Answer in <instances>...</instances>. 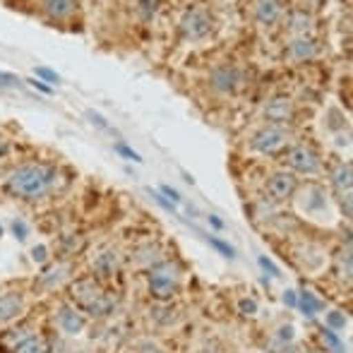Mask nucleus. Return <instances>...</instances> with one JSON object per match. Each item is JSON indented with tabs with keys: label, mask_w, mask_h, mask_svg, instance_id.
Here are the masks:
<instances>
[{
	"label": "nucleus",
	"mask_w": 353,
	"mask_h": 353,
	"mask_svg": "<svg viewBox=\"0 0 353 353\" xmlns=\"http://www.w3.org/2000/svg\"><path fill=\"white\" fill-rule=\"evenodd\" d=\"M286 161H288V166H291L293 171L303 173V176H315V173H320V166H322L320 157H317L310 147H305V144H298V147H293L291 152H288Z\"/></svg>",
	"instance_id": "6e6552de"
},
{
	"label": "nucleus",
	"mask_w": 353,
	"mask_h": 353,
	"mask_svg": "<svg viewBox=\"0 0 353 353\" xmlns=\"http://www.w3.org/2000/svg\"><path fill=\"white\" fill-rule=\"evenodd\" d=\"M207 241H210V243H212V245H214V248H216V250H219V252H221V255H223V257H228V260H233V257H236V250H233V248H231V245H228V243L219 241V238H216V236H210V238H207Z\"/></svg>",
	"instance_id": "a878e982"
},
{
	"label": "nucleus",
	"mask_w": 353,
	"mask_h": 353,
	"mask_svg": "<svg viewBox=\"0 0 353 353\" xmlns=\"http://www.w3.org/2000/svg\"><path fill=\"white\" fill-rule=\"evenodd\" d=\"M159 192H161L163 197H168L173 205H178V202H181V195H178V190H173L171 185H161V190H159Z\"/></svg>",
	"instance_id": "e433bc0d"
},
{
	"label": "nucleus",
	"mask_w": 353,
	"mask_h": 353,
	"mask_svg": "<svg viewBox=\"0 0 353 353\" xmlns=\"http://www.w3.org/2000/svg\"><path fill=\"white\" fill-rule=\"evenodd\" d=\"M296 307H301V312H303L305 317H315L317 312L325 310V301H320V298H317L312 291L303 288V291L298 293V305H296Z\"/></svg>",
	"instance_id": "aec40b11"
},
{
	"label": "nucleus",
	"mask_w": 353,
	"mask_h": 353,
	"mask_svg": "<svg viewBox=\"0 0 353 353\" xmlns=\"http://www.w3.org/2000/svg\"><path fill=\"white\" fill-rule=\"evenodd\" d=\"M305 3H310V5H317V3H322V0H305Z\"/></svg>",
	"instance_id": "a19ab883"
},
{
	"label": "nucleus",
	"mask_w": 353,
	"mask_h": 353,
	"mask_svg": "<svg viewBox=\"0 0 353 353\" xmlns=\"http://www.w3.org/2000/svg\"><path fill=\"white\" fill-rule=\"evenodd\" d=\"M257 262H260V267H262V270H265V272H270V274H272V276H281L279 267H276V265H274V262H272V260H270V257L260 255V257H257Z\"/></svg>",
	"instance_id": "c85d7f7f"
},
{
	"label": "nucleus",
	"mask_w": 353,
	"mask_h": 353,
	"mask_svg": "<svg viewBox=\"0 0 353 353\" xmlns=\"http://www.w3.org/2000/svg\"><path fill=\"white\" fill-rule=\"evenodd\" d=\"M265 118L272 125H283L293 118V101L288 97H274L265 106Z\"/></svg>",
	"instance_id": "f8f14e48"
},
{
	"label": "nucleus",
	"mask_w": 353,
	"mask_h": 353,
	"mask_svg": "<svg viewBox=\"0 0 353 353\" xmlns=\"http://www.w3.org/2000/svg\"><path fill=\"white\" fill-rule=\"evenodd\" d=\"M312 29H315V19H312L310 12H305V10L291 12V17H288V32H291L293 39L312 37Z\"/></svg>",
	"instance_id": "2eb2a0df"
},
{
	"label": "nucleus",
	"mask_w": 353,
	"mask_h": 353,
	"mask_svg": "<svg viewBox=\"0 0 353 353\" xmlns=\"http://www.w3.org/2000/svg\"><path fill=\"white\" fill-rule=\"evenodd\" d=\"M281 301H283V305L296 307L298 305V293L293 291V288H286V291H283V296H281Z\"/></svg>",
	"instance_id": "72a5a7b5"
},
{
	"label": "nucleus",
	"mask_w": 353,
	"mask_h": 353,
	"mask_svg": "<svg viewBox=\"0 0 353 353\" xmlns=\"http://www.w3.org/2000/svg\"><path fill=\"white\" fill-rule=\"evenodd\" d=\"M159 8V0H140V10L144 12V17H154V12H157Z\"/></svg>",
	"instance_id": "7c9ffc66"
},
{
	"label": "nucleus",
	"mask_w": 353,
	"mask_h": 353,
	"mask_svg": "<svg viewBox=\"0 0 353 353\" xmlns=\"http://www.w3.org/2000/svg\"><path fill=\"white\" fill-rule=\"evenodd\" d=\"M56 325L63 334L68 336H77L87 330V315L79 312L74 305H61L56 312Z\"/></svg>",
	"instance_id": "1a4fd4ad"
},
{
	"label": "nucleus",
	"mask_w": 353,
	"mask_h": 353,
	"mask_svg": "<svg viewBox=\"0 0 353 353\" xmlns=\"http://www.w3.org/2000/svg\"><path fill=\"white\" fill-rule=\"evenodd\" d=\"M281 17V5L279 0H257L255 3V19L262 27H272Z\"/></svg>",
	"instance_id": "dca6fc26"
},
{
	"label": "nucleus",
	"mask_w": 353,
	"mask_h": 353,
	"mask_svg": "<svg viewBox=\"0 0 353 353\" xmlns=\"http://www.w3.org/2000/svg\"><path fill=\"white\" fill-rule=\"evenodd\" d=\"M92 267H94V272H97V274H101V276L116 274V270H118V252L116 250H103V252H99V255L94 257Z\"/></svg>",
	"instance_id": "6ab92c4d"
},
{
	"label": "nucleus",
	"mask_w": 353,
	"mask_h": 353,
	"mask_svg": "<svg viewBox=\"0 0 353 353\" xmlns=\"http://www.w3.org/2000/svg\"><path fill=\"white\" fill-rule=\"evenodd\" d=\"M89 118H92V123H94V125H99V128H103V130H108L106 121H103V118L99 116V113H92V111H89Z\"/></svg>",
	"instance_id": "4c0bfd02"
},
{
	"label": "nucleus",
	"mask_w": 353,
	"mask_h": 353,
	"mask_svg": "<svg viewBox=\"0 0 353 353\" xmlns=\"http://www.w3.org/2000/svg\"><path fill=\"white\" fill-rule=\"evenodd\" d=\"M210 223H212L214 228H223V221L216 216V214H210Z\"/></svg>",
	"instance_id": "ea45409f"
},
{
	"label": "nucleus",
	"mask_w": 353,
	"mask_h": 353,
	"mask_svg": "<svg viewBox=\"0 0 353 353\" xmlns=\"http://www.w3.org/2000/svg\"><path fill=\"white\" fill-rule=\"evenodd\" d=\"M37 77H43L46 82H53V84H58V72H53V70H48V68H37Z\"/></svg>",
	"instance_id": "f704fd0d"
},
{
	"label": "nucleus",
	"mask_w": 353,
	"mask_h": 353,
	"mask_svg": "<svg viewBox=\"0 0 353 353\" xmlns=\"http://www.w3.org/2000/svg\"><path fill=\"white\" fill-rule=\"evenodd\" d=\"M24 307H27V301L22 293H3L0 296V325L17 320L24 312Z\"/></svg>",
	"instance_id": "ddd939ff"
},
{
	"label": "nucleus",
	"mask_w": 353,
	"mask_h": 353,
	"mask_svg": "<svg viewBox=\"0 0 353 353\" xmlns=\"http://www.w3.org/2000/svg\"><path fill=\"white\" fill-rule=\"evenodd\" d=\"M332 185H334L339 197H351V185H353V166L349 161L339 163L332 173Z\"/></svg>",
	"instance_id": "a211bd4d"
},
{
	"label": "nucleus",
	"mask_w": 353,
	"mask_h": 353,
	"mask_svg": "<svg viewBox=\"0 0 353 353\" xmlns=\"http://www.w3.org/2000/svg\"><path fill=\"white\" fill-rule=\"evenodd\" d=\"M68 276H70V265L58 262V265L46 267V270L39 274V286L46 288V291H53V288H58L61 283H65Z\"/></svg>",
	"instance_id": "4468645a"
},
{
	"label": "nucleus",
	"mask_w": 353,
	"mask_h": 353,
	"mask_svg": "<svg viewBox=\"0 0 353 353\" xmlns=\"http://www.w3.org/2000/svg\"><path fill=\"white\" fill-rule=\"evenodd\" d=\"M288 142V132L283 125H265L262 130L255 132V137H252V149L260 154H276L281 152L283 147H286Z\"/></svg>",
	"instance_id": "423d86ee"
},
{
	"label": "nucleus",
	"mask_w": 353,
	"mask_h": 353,
	"mask_svg": "<svg viewBox=\"0 0 353 353\" xmlns=\"http://www.w3.org/2000/svg\"><path fill=\"white\" fill-rule=\"evenodd\" d=\"M293 341H296V327L293 325H281L279 330L274 332V346L276 349L286 351Z\"/></svg>",
	"instance_id": "5701e85b"
},
{
	"label": "nucleus",
	"mask_w": 353,
	"mask_h": 353,
	"mask_svg": "<svg viewBox=\"0 0 353 353\" xmlns=\"http://www.w3.org/2000/svg\"><path fill=\"white\" fill-rule=\"evenodd\" d=\"M317 56V43L312 41V37H303V39H293L288 43V58L296 63L310 61V58Z\"/></svg>",
	"instance_id": "f3484780"
},
{
	"label": "nucleus",
	"mask_w": 353,
	"mask_h": 353,
	"mask_svg": "<svg viewBox=\"0 0 353 353\" xmlns=\"http://www.w3.org/2000/svg\"><path fill=\"white\" fill-rule=\"evenodd\" d=\"M17 84H19L17 74H12V72H5V70H0V89H8V87H17Z\"/></svg>",
	"instance_id": "c756f323"
},
{
	"label": "nucleus",
	"mask_w": 353,
	"mask_h": 353,
	"mask_svg": "<svg viewBox=\"0 0 353 353\" xmlns=\"http://www.w3.org/2000/svg\"><path fill=\"white\" fill-rule=\"evenodd\" d=\"M181 288V270L173 262H159L149 272V293L157 301H171Z\"/></svg>",
	"instance_id": "20e7f679"
},
{
	"label": "nucleus",
	"mask_w": 353,
	"mask_h": 353,
	"mask_svg": "<svg viewBox=\"0 0 353 353\" xmlns=\"http://www.w3.org/2000/svg\"><path fill=\"white\" fill-rule=\"evenodd\" d=\"M152 197H154V200L159 202V205L163 207V210H168V212H171V214H176V205H173L171 200H166V197H163L161 192H157V190H154V192H152Z\"/></svg>",
	"instance_id": "473e14b6"
},
{
	"label": "nucleus",
	"mask_w": 353,
	"mask_h": 353,
	"mask_svg": "<svg viewBox=\"0 0 353 353\" xmlns=\"http://www.w3.org/2000/svg\"><path fill=\"white\" fill-rule=\"evenodd\" d=\"M116 152H118V154H123V157H125V159H130V161H137V163L142 161L140 154L132 152V149H130V147H125V144H116Z\"/></svg>",
	"instance_id": "2f4dec72"
},
{
	"label": "nucleus",
	"mask_w": 353,
	"mask_h": 353,
	"mask_svg": "<svg viewBox=\"0 0 353 353\" xmlns=\"http://www.w3.org/2000/svg\"><path fill=\"white\" fill-rule=\"evenodd\" d=\"M32 262L34 265H46L48 262V248L43 245V243H39V245L32 248Z\"/></svg>",
	"instance_id": "cd10ccee"
},
{
	"label": "nucleus",
	"mask_w": 353,
	"mask_h": 353,
	"mask_svg": "<svg viewBox=\"0 0 353 353\" xmlns=\"http://www.w3.org/2000/svg\"><path fill=\"white\" fill-rule=\"evenodd\" d=\"M298 190V183L293 178V173H274L267 183V192H270L272 200L276 202H283V200H291Z\"/></svg>",
	"instance_id": "9d476101"
},
{
	"label": "nucleus",
	"mask_w": 353,
	"mask_h": 353,
	"mask_svg": "<svg viewBox=\"0 0 353 353\" xmlns=\"http://www.w3.org/2000/svg\"><path fill=\"white\" fill-rule=\"evenodd\" d=\"M0 353H51V344L39 330L22 325L0 334Z\"/></svg>",
	"instance_id": "7ed1b4c3"
},
{
	"label": "nucleus",
	"mask_w": 353,
	"mask_h": 353,
	"mask_svg": "<svg viewBox=\"0 0 353 353\" xmlns=\"http://www.w3.org/2000/svg\"><path fill=\"white\" fill-rule=\"evenodd\" d=\"M296 353H315V351H296Z\"/></svg>",
	"instance_id": "79ce46f5"
},
{
	"label": "nucleus",
	"mask_w": 353,
	"mask_h": 353,
	"mask_svg": "<svg viewBox=\"0 0 353 353\" xmlns=\"http://www.w3.org/2000/svg\"><path fill=\"white\" fill-rule=\"evenodd\" d=\"M70 298L72 305L77 307L79 312L92 317H101L108 315L113 307V301L106 296V291L101 288V283L94 279H77L70 286Z\"/></svg>",
	"instance_id": "f03ea898"
},
{
	"label": "nucleus",
	"mask_w": 353,
	"mask_h": 353,
	"mask_svg": "<svg viewBox=\"0 0 353 353\" xmlns=\"http://www.w3.org/2000/svg\"><path fill=\"white\" fill-rule=\"evenodd\" d=\"M10 226H12V236L17 238L19 243L27 241V236H29V226L22 221V219H12V223H10Z\"/></svg>",
	"instance_id": "bb28decb"
},
{
	"label": "nucleus",
	"mask_w": 353,
	"mask_h": 353,
	"mask_svg": "<svg viewBox=\"0 0 353 353\" xmlns=\"http://www.w3.org/2000/svg\"><path fill=\"white\" fill-rule=\"evenodd\" d=\"M0 236H3V226H0Z\"/></svg>",
	"instance_id": "37998d69"
},
{
	"label": "nucleus",
	"mask_w": 353,
	"mask_h": 353,
	"mask_svg": "<svg viewBox=\"0 0 353 353\" xmlns=\"http://www.w3.org/2000/svg\"><path fill=\"white\" fill-rule=\"evenodd\" d=\"M56 183V171L41 163H27L19 166L17 171L10 173L8 178V190L24 200H39L43 197Z\"/></svg>",
	"instance_id": "f257e3e1"
},
{
	"label": "nucleus",
	"mask_w": 353,
	"mask_h": 353,
	"mask_svg": "<svg viewBox=\"0 0 353 353\" xmlns=\"http://www.w3.org/2000/svg\"><path fill=\"white\" fill-rule=\"evenodd\" d=\"M46 12L56 19H65L74 12V0H43Z\"/></svg>",
	"instance_id": "412c9836"
},
{
	"label": "nucleus",
	"mask_w": 353,
	"mask_h": 353,
	"mask_svg": "<svg viewBox=\"0 0 353 353\" xmlns=\"http://www.w3.org/2000/svg\"><path fill=\"white\" fill-rule=\"evenodd\" d=\"M238 310H241V315H245V317L257 315V301L255 298H241V301H238Z\"/></svg>",
	"instance_id": "393cba45"
},
{
	"label": "nucleus",
	"mask_w": 353,
	"mask_h": 353,
	"mask_svg": "<svg viewBox=\"0 0 353 353\" xmlns=\"http://www.w3.org/2000/svg\"><path fill=\"white\" fill-rule=\"evenodd\" d=\"M320 336H322V341H325V349L327 351H332V353H346V344H344V339L339 336V332L330 330V327H322Z\"/></svg>",
	"instance_id": "4be33fe9"
},
{
	"label": "nucleus",
	"mask_w": 353,
	"mask_h": 353,
	"mask_svg": "<svg viewBox=\"0 0 353 353\" xmlns=\"http://www.w3.org/2000/svg\"><path fill=\"white\" fill-rule=\"evenodd\" d=\"M137 349H140V353H163L161 349H159V344H154V341H149V339L140 341Z\"/></svg>",
	"instance_id": "c9c22d12"
},
{
	"label": "nucleus",
	"mask_w": 353,
	"mask_h": 353,
	"mask_svg": "<svg viewBox=\"0 0 353 353\" xmlns=\"http://www.w3.org/2000/svg\"><path fill=\"white\" fill-rule=\"evenodd\" d=\"M301 210L312 219H327L330 216V197L322 188L317 185H307L301 192V200H298Z\"/></svg>",
	"instance_id": "0eeeda50"
},
{
	"label": "nucleus",
	"mask_w": 353,
	"mask_h": 353,
	"mask_svg": "<svg viewBox=\"0 0 353 353\" xmlns=\"http://www.w3.org/2000/svg\"><path fill=\"white\" fill-rule=\"evenodd\" d=\"M346 325H349V317H346L341 310H330V312H327V317H325V327H330V330L339 332V330H344Z\"/></svg>",
	"instance_id": "b1692460"
},
{
	"label": "nucleus",
	"mask_w": 353,
	"mask_h": 353,
	"mask_svg": "<svg viewBox=\"0 0 353 353\" xmlns=\"http://www.w3.org/2000/svg\"><path fill=\"white\" fill-rule=\"evenodd\" d=\"M29 84H32V87H37V89H41V92H51V87H46V84L41 82V79H29Z\"/></svg>",
	"instance_id": "58836bf2"
},
{
	"label": "nucleus",
	"mask_w": 353,
	"mask_h": 353,
	"mask_svg": "<svg viewBox=\"0 0 353 353\" xmlns=\"http://www.w3.org/2000/svg\"><path fill=\"white\" fill-rule=\"evenodd\" d=\"M181 32L188 41H202L205 37H210V32H212L210 12L202 8L185 10V14H183V19H181Z\"/></svg>",
	"instance_id": "39448f33"
},
{
	"label": "nucleus",
	"mask_w": 353,
	"mask_h": 353,
	"mask_svg": "<svg viewBox=\"0 0 353 353\" xmlns=\"http://www.w3.org/2000/svg\"><path fill=\"white\" fill-rule=\"evenodd\" d=\"M241 84H243V74L233 65H221L212 72V87L216 89V92L231 94V92H236Z\"/></svg>",
	"instance_id": "9b49d317"
}]
</instances>
